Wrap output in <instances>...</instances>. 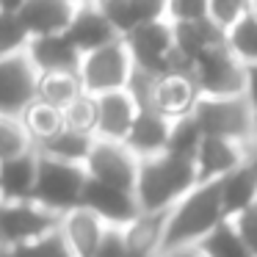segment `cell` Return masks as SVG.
<instances>
[{"instance_id": "cell-13", "label": "cell", "mask_w": 257, "mask_h": 257, "mask_svg": "<svg viewBox=\"0 0 257 257\" xmlns=\"http://www.w3.org/2000/svg\"><path fill=\"white\" fill-rule=\"evenodd\" d=\"M64 36L69 39V45L80 53V56H89V53L108 47L111 42H116V31L111 28V23L105 20V14L100 12V6H83L75 9L72 20H69Z\"/></svg>"}, {"instance_id": "cell-40", "label": "cell", "mask_w": 257, "mask_h": 257, "mask_svg": "<svg viewBox=\"0 0 257 257\" xmlns=\"http://www.w3.org/2000/svg\"><path fill=\"white\" fill-rule=\"evenodd\" d=\"M243 97L251 105V111L257 113V64L254 67H246V91H243Z\"/></svg>"}, {"instance_id": "cell-20", "label": "cell", "mask_w": 257, "mask_h": 257, "mask_svg": "<svg viewBox=\"0 0 257 257\" xmlns=\"http://www.w3.org/2000/svg\"><path fill=\"white\" fill-rule=\"evenodd\" d=\"M58 235L64 238V243L69 246L72 257H94L97 246H100L102 235H105V224L97 216H91L83 207H75V210L64 213L58 218Z\"/></svg>"}, {"instance_id": "cell-10", "label": "cell", "mask_w": 257, "mask_h": 257, "mask_svg": "<svg viewBox=\"0 0 257 257\" xmlns=\"http://www.w3.org/2000/svg\"><path fill=\"white\" fill-rule=\"evenodd\" d=\"M199 102V91L188 72H169L152 80L147 105L150 111L161 113L169 122H180V119L194 116V108Z\"/></svg>"}, {"instance_id": "cell-12", "label": "cell", "mask_w": 257, "mask_h": 257, "mask_svg": "<svg viewBox=\"0 0 257 257\" xmlns=\"http://www.w3.org/2000/svg\"><path fill=\"white\" fill-rule=\"evenodd\" d=\"M80 207L89 210L91 216H97L108 229H124L139 216V205H136L130 191H119V188H111V185L91 183V180L86 183Z\"/></svg>"}, {"instance_id": "cell-29", "label": "cell", "mask_w": 257, "mask_h": 257, "mask_svg": "<svg viewBox=\"0 0 257 257\" xmlns=\"http://www.w3.org/2000/svg\"><path fill=\"white\" fill-rule=\"evenodd\" d=\"M202 139H205V136H202L199 124L194 122V116L180 119V122H172V133H169L166 152L174 155V158H183V161H194Z\"/></svg>"}, {"instance_id": "cell-17", "label": "cell", "mask_w": 257, "mask_h": 257, "mask_svg": "<svg viewBox=\"0 0 257 257\" xmlns=\"http://www.w3.org/2000/svg\"><path fill=\"white\" fill-rule=\"evenodd\" d=\"M169 133H172V122H169V119H163L161 113L150 111V108H139L133 127H130L127 139H124V147H127L139 161L166 155Z\"/></svg>"}, {"instance_id": "cell-28", "label": "cell", "mask_w": 257, "mask_h": 257, "mask_svg": "<svg viewBox=\"0 0 257 257\" xmlns=\"http://www.w3.org/2000/svg\"><path fill=\"white\" fill-rule=\"evenodd\" d=\"M196 249L202 257H251L240 240L238 229L232 227V221H221Z\"/></svg>"}, {"instance_id": "cell-30", "label": "cell", "mask_w": 257, "mask_h": 257, "mask_svg": "<svg viewBox=\"0 0 257 257\" xmlns=\"http://www.w3.org/2000/svg\"><path fill=\"white\" fill-rule=\"evenodd\" d=\"M64 127L75 130L83 136H94L97 130V97L91 94H80L64 108Z\"/></svg>"}, {"instance_id": "cell-4", "label": "cell", "mask_w": 257, "mask_h": 257, "mask_svg": "<svg viewBox=\"0 0 257 257\" xmlns=\"http://www.w3.org/2000/svg\"><path fill=\"white\" fill-rule=\"evenodd\" d=\"M86 169L75 166V163H61L53 158L39 155L36 163V185H34V202L39 207H45L47 213H53L56 218H61L64 213L80 207L86 191Z\"/></svg>"}, {"instance_id": "cell-44", "label": "cell", "mask_w": 257, "mask_h": 257, "mask_svg": "<svg viewBox=\"0 0 257 257\" xmlns=\"http://www.w3.org/2000/svg\"><path fill=\"white\" fill-rule=\"evenodd\" d=\"M67 3H69L72 9H83V6H94L97 0H67Z\"/></svg>"}, {"instance_id": "cell-38", "label": "cell", "mask_w": 257, "mask_h": 257, "mask_svg": "<svg viewBox=\"0 0 257 257\" xmlns=\"http://www.w3.org/2000/svg\"><path fill=\"white\" fill-rule=\"evenodd\" d=\"M94 257H133V251H130L122 229H105V235H102Z\"/></svg>"}, {"instance_id": "cell-27", "label": "cell", "mask_w": 257, "mask_h": 257, "mask_svg": "<svg viewBox=\"0 0 257 257\" xmlns=\"http://www.w3.org/2000/svg\"><path fill=\"white\" fill-rule=\"evenodd\" d=\"M224 47L238 58L243 67H254L257 64V17L246 14L240 23H235L232 28L224 34Z\"/></svg>"}, {"instance_id": "cell-22", "label": "cell", "mask_w": 257, "mask_h": 257, "mask_svg": "<svg viewBox=\"0 0 257 257\" xmlns=\"http://www.w3.org/2000/svg\"><path fill=\"white\" fill-rule=\"evenodd\" d=\"M218 199H221V210L224 218L232 221L238 218L240 213H246L249 207L257 205V177L249 172V166H240L235 169L232 174L218 180Z\"/></svg>"}, {"instance_id": "cell-24", "label": "cell", "mask_w": 257, "mask_h": 257, "mask_svg": "<svg viewBox=\"0 0 257 257\" xmlns=\"http://www.w3.org/2000/svg\"><path fill=\"white\" fill-rule=\"evenodd\" d=\"M20 124H23L28 141L34 144V150H39L42 144H47L53 136H58L64 130V111H58V108L47 105L42 100H34L23 111Z\"/></svg>"}, {"instance_id": "cell-43", "label": "cell", "mask_w": 257, "mask_h": 257, "mask_svg": "<svg viewBox=\"0 0 257 257\" xmlns=\"http://www.w3.org/2000/svg\"><path fill=\"white\" fill-rule=\"evenodd\" d=\"M158 257H202L199 249H169V251H161Z\"/></svg>"}, {"instance_id": "cell-11", "label": "cell", "mask_w": 257, "mask_h": 257, "mask_svg": "<svg viewBox=\"0 0 257 257\" xmlns=\"http://www.w3.org/2000/svg\"><path fill=\"white\" fill-rule=\"evenodd\" d=\"M39 75L23 56L0 58V116L20 119L23 111L36 100Z\"/></svg>"}, {"instance_id": "cell-41", "label": "cell", "mask_w": 257, "mask_h": 257, "mask_svg": "<svg viewBox=\"0 0 257 257\" xmlns=\"http://www.w3.org/2000/svg\"><path fill=\"white\" fill-rule=\"evenodd\" d=\"M243 163L249 166V172L257 177V141H254V144L246 147V161H243Z\"/></svg>"}, {"instance_id": "cell-26", "label": "cell", "mask_w": 257, "mask_h": 257, "mask_svg": "<svg viewBox=\"0 0 257 257\" xmlns=\"http://www.w3.org/2000/svg\"><path fill=\"white\" fill-rule=\"evenodd\" d=\"M80 94H83V89H80L78 75H69V72L42 75L39 83H36V100L47 102V105L58 108V111H64V108Z\"/></svg>"}, {"instance_id": "cell-39", "label": "cell", "mask_w": 257, "mask_h": 257, "mask_svg": "<svg viewBox=\"0 0 257 257\" xmlns=\"http://www.w3.org/2000/svg\"><path fill=\"white\" fill-rule=\"evenodd\" d=\"M130 3H133L141 23L166 20V14H169V0H130Z\"/></svg>"}, {"instance_id": "cell-34", "label": "cell", "mask_w": 257, "mask_h": 257, "mask_svg": "<svg viewBox=\"0 0 257 257\" xmlns=\"http://www.w3.org/2000/svg\"><path fill=\"white\" fill-rule=\"evenodd\" d=\"M97 6L105 14V20L111 23V28L116 31L119 39H124L130 31L141 25V20H139V14H136L130 0H97Z\"/></svg>"}, {"instance_id": "cell-23", "label": "cell", "mask_w": 257, "mask_h": 257, "mask_svg": "<svg viewBox=\"0 0 257 257\" xmlns=\"http://www.w3.org/2000/svg\"><path fill=\"white\" fill-rule=\"evenodd\" d=\"M163 216L166 213H139L122 229L133 257H158L163 251Z\"/></svg>"}, {"instance_id": "cell-35", "label": "cell", "mask_w": 257, "mask_h": 257, "mask_svg": "<svg viewBox=\"0 0 257 257\" xmlns=\"http://www.w3.org/2000/svg\"><path fill=\"white\" fill-rule=\"evenodd\" d=\"M31 36L25 34L17 14H0V58L23 56L28 50Z\"/></svg>"}, {"instance_id": "cell-46", "label": "cell", "mask_w": 257, "mask_h": 257, "mask_svg": "<svg viewBox=\"0 0 257 257\" xmlns=\"http://www.w3.org/2000/svg\"><path fill=\"white\" fill-rule=\"evenodd\" d=\"M0 257H3V249H0Z\"/></svg>"}, {"instance_id": "cell-33", "label": "cell", "mask_w": 257, "mask_h": 257, "mask_svg": "<svg viewBox=\"0 0 257 257\" xmlns=\"http://www.w3.org/2000/svg\"><path fill=\"white\" fill-rule=\"evenodd\" d=\"M3 257H72V251H69V246L58 235V229H53V232L42 235V238L31 240V243L3 251Z\"/></svg>"}, {"instance_id": "cell-18", "label": "cell", "mask_w": 257, "mask_h": 257, "mask_svg": "<svg viewBox=\"0 0 257 257\" xmlns=\"http://www.w3.org/2000/svg\"><path fill=\"white\" fill-rule=\"evenodd\" d=\"M172 25H174V50H177V58L183 61V67L188 72L205 53L224 45V31H218L207 17L191 20V23H172Z\"/></svg>"}, {"instance_id": "cell-19", "label": "cell", "mask_w": 257, "mask_h": 257, "mask_svg": "<svg viewBox=\"0 0 257 257\" xmlns=\"http://www.w3.org/2000/svg\"><path fill=\"white\" fill-rule=\"evenodd\" d=\"M72 12L75 9L67 0H25V6L17 12V20L31 39H39V36L64 34L72 20Z\"/></svg>"}, {"instance_id": "cell-36", "label": "cell", "mask_w": 257, "mask_h": 257, "mask_svg": "<svg viewBox=\"0 0 257 257\" xmlns=\"http://www.w3.org/2000/svg\"><path fill=\"white\" fill-rule=\"evenodd\" d=\"M207 9V0H169V23H191L202 20Z\"/></svg>"}, {"instance_id": "cell-37", "label": "cell", "mask_w": 257, "mask_h": 257, "mask_svg": "<svg viewBox=\"0 0 257 257\" xmlns=\"http://www.w3.org/2000/svg\"><path fill=\"white\" fill-rule=\"evenodd\" d=\"M232 227L238 229L246 251H249L251 257H257V205L249 207L246 213H240L238 218H232Z\"/></svg>"}, {"instance_id": "cell-45", "label": "cell", "mask_w": 257, "mask_h": 257, "mask_svg": "<svg viewBox=\"0 0 257 257\" xmlns=\"http://www.w3.org/2000/svg\"><path fill=\"white\" fill-rule=\"evenodd\" d=\"M251 14L257 17V0H251Z\"/></svg>"}, {"instance_id": "cell-32", "label": "cell", "mask_w": 257, "mask_h": 257, "mask_svg": "<svg viewBox=\"0 0 257 257\" xmlns=\"http://www.w3.org/2000/svg\"><path fill=\"white\" fill-rule=\"evenodd\" d=\"M251 12V0H207V9H205V17L216 25L218 31L227 34L235 23L246 17Z\"/></svg>"}, {"instance_id": "cell-21", "label": "cell", "mask_w": 257, "mask_h": 257, "mask_svg": "<svg viewBox=\"0 0 257 257\" xmlns=\"http://www.w3.org/2000/svg\"><path fill=\"white\" fill-rule=\"evenodd\" d=\"M36 152H25L20 158L0 163V202H28L34 199L36 185Z\"/></svg>"}, {"instance_id": "cell-8", "label": "cell", "mask_w": 257, "mask_h": 257, "mask_svg": "<svg viewBox=\"0 0 257 257\" xmlns=\"http://www.w3.org/2000/svg\"><path fill=\"white\" fill-rule=\"evenodd\" d=\"M83 169H86V177H89L91 183L111 185V188L130 191V194H133L136 174H139V158H136L124 144H119V141L94 139Z\"/></svg>"}, {"instance_id": "cell-7", "label": "cell", "mask_w": 257, "mask_h": 257, "mask_svg": "<svg viewBox=\"0 0 257 257\" xmlns=\"http://www.w3.org/2000/svg\"><path fill=\"white\" fill-rule=\"evenodd\" d=\"M191 78L199 97L221 100V97H243L246 91V67L224 45L205 53L191 67Z\"/></svg>"}, {"instance_id": "cell-9", "label": "cell", "mask_w": 257, "mask_h": 257, "mask_svg": "<svg viewBox=\"0 0 257 257\" xmlns=\"http://www.w3.org/2000/svg\"><path fill=\"white\" fill-rule=\"evenodd\" d=\"M58 227V218L39 207L34 199L28 202H0V249H17L23 243L42 238Z\"/></svg>"}, {"instance_id": "cell-2", "label": "cell", "mask_w": 257, "mask_h": 257, "mask_svg": "<svg viewBox=\"0 0 257 257\" xmlns=\"http://www.w3.org/2000/svg\"><path fill=\"white\" fill-rule=\"evenodd\" d=\"M194 185H199L194 161H183L166 152V155L139 161L133 199L139 205V213H166Z\"/></svg>"}, {"instance_id": "cell-6", "label": "cell", "mask_w": 257, "mask_h": 257, "mask_svg": "<svg viewBox=\"0 0 257 257\" xmlns=\"http://www.w3.org/2000/svg\"><path fill=\"white\" fill-rule=\"evenodd\" d=\"M133 78V58L122 39L111 42L108 47L80 56L78 80L80 89L91 97H102L111 91H124Z\"/></svg>"}, {"instance_id": "cell-3", "label": "cell", "mask_w": 257, "mask_h": 257, "mask_svg": "<svg viewBox=\"0 0 257 257\" xmlns=\"http://www.w3.org/2000/svg\"><path fill=\"white\" fill-rule=\"evenodd\" d=\"M194 122L199 124L205 139H227L240 147L257 141V113L251 111L246 97H199Z\"/></svg>"}, {"instance_id": "cell-1", "label": "cell", "mask_w": 257, "mask_h": 257, "mask_svg": "<svg viewBox=\"0 0 257 257\" xmlns=\"http://www.w3.org/2000/svg\"><path fill=\"white\" fill-rule=\"evenodd\" d=\"M224 218L216 183H199L163 216V251L196 249Z\"/></svg>"}, {"instance_id": "cell-31", "label": "cell", "mask_w": 257, "mask_h": 257, "mask_svg": "<svg viewBox=\"0 0 257 257\" xmlns=\"http://www.w3.org/2000/svg\"><path fill=\"white\" fill-rule=\"evenodd\" d=\"M25 152H36V150L28 141V136H25L20 119L0 116V163L12 161V158H20Z\"/></svg>"}, {"instance_id": "cell-25", "label": "cell", "mask_w": 257, "mask_h": 257, "mask_svg": "<svg viewBox=\"0 0 257 257\" xmlns=\"http://www.w3.org/2000/svg\"><path fill=\"white\" fill-rule=\"evenodd\" d=\"M94 144V136H83V133H75V130L64 127L58 136H53L47 144H42L36 150V155H45L53 158V161H61V163H75V166H83L86 158H89V150Z\"/></svg>"}, {"instance_id": "cell-42", "label": "cell", "mask_w": 257, "mask_h": 257, "mask_svg": "<svg viewBox=\"0 0 257 257\" xmlns=\"http://www.w3.org/2000/svg\"><path fill=\"white\" fill-rule=\"evenodd\" d=\"M25 6V0H0V14H17Z\"/></svg>"}, {"instance_id": "cell-5", "label": "cell", "mask_w": 257, "mask_h": 257, "mask_svg": "<svg viewBox=\"0 0 257 257\" xmlns=\"http://www.w3.org/2000/svg\"><path fill=\"white\" fill-rule=\"evenodd\" d=\"M122 42L133 58V69H139V72L155 75V78L169 72H188L174 50V25L169 20L141 23Z\"/></svg>"}, {"instance_id": "cell-16", "label": "cell", "mask_w": 257, "mask_h": 257, "mask_svg": "<svg viewBox=\"0 0 257 257\" xmlns=\"http://www.w3.org/2000/svg\"><path fill=\"white\" fill-rule=\"evenodd\" d=\"M139 105L127 91H111V94L97 97V130L94 139L102 141H119L124 144L130 127L136 122Z\"/></svg>"}, {"instance_id": "cell-14", "label": "cell", "mask_w": 257, "mask_h": 257, "mask_svg": "<svg viewBox=\"0 0 257 257\" xmlns=\"http://www.w3.org/2000/svg\"><path fill=\"white\" fill-rule=\"evenodd\" d=\"M246 161V147L227 139H202L194 158L196 180L199 183H218L221 177L232 174Z\"/></svg>"}, {"instance_id": "cell-15", "label": "cell", "mask_w": 257, "mask_h": 257, "mask_svg": "<svg viewBox=\"0 0 257 257\" xmlns=\"http://www.w3.org/2000/svg\"><path fill=\"white\" fill-rule=\"evenodd\" d=\"M25 58L31 61V67L36 69V75H78L80 67V53L69 45V39L64 34L56 36H39V39L28 42Z\"/></svg>"}]
</instances>
